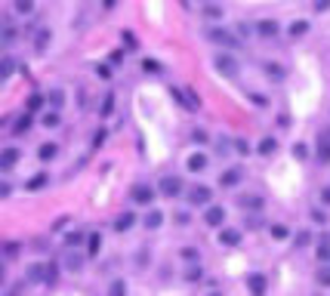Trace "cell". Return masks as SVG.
<instances>
[{
    "label": "cell",
    "mask_w": 330,
    "mask_h": 296,
    "mask_svg": "<svg viewBox=\"0 0 330 296\" xmlns=\"http://www.w3.org/2000/svg\"><path fill=\"white\" fill-rule=\"evenodd\" d=\"M130 200H133V204H152V200H154V185L136 182L133 188H130Z\"/></svg>",
    "instance_id": "cell-4"
},
{
    "label": "cell",
    "mask_w": 330,
    "mask_h": 296,
    "mask_svg": "<svg viewBox=\"0 0 330 296\" xmlns=\"http://www.w3.org/2000/svg\"><path fill=\"white\" fill-rule=\"evenodd\" d=\"M241 204H244V207H253V210H256V207H262V200L256 198V194H247V198H241Z\"/></svg>",
    "instance_id": "cell-45"
},
{
    "label": "cell",
    "mask_w": 330,
    "mask_h": 296,
    "mask_svg": "<svg viewBox=\"0 0 330 296\" xmlns=\"http://www.w3.org/2000/svg\"><path fill=\"white\" fill-rule=\"evenodd\" d=\"M318 284H321V287H330V266H321V272H318Z\"/></svg>",
    "instance_id": "cell-43"
},
{
    "label": "cell",
    "mask_w": 330,
    "mask_h": 296,
    "mask_svg": "<svg viewBox=\"0 0 330 296\" xmlns=\"http://www.w3.org/2000/svg\"><path fill=\"white\" fill-rule=\"evenodd\" d=\"M16 37H19L16 22H12V18H6V16H0V44H12Z\"/></svg>",
    "instance_id": "cell-8"
},
{
    "label": "cell",
    "mask_w": 330,
    "mask_h": 296,
    "mask_svg": "<svg viewBox=\"0 0 330 296\" xmlns=\"http://www.w3.org/2000/svg\"><path fill=\"white\" fill-rule=\"evenodd\" d=\"M84 240H86V234H84V232H71V234L65 238V247L78 250V244H84Z\"/></svg>",
    "instance_id": "cell-33"
},
{
    "label": "cell",
    "mask_w": 330,
    "mask_h": 296,
    "mask_svg": "<svg viewBox=\"0 0 330 296\" xmlns=\"http://www.w3.org/2000/svg\"><path fill=\"white\" fill-rule=\"evenodd\" d=\"M186 166H188V173H204L207 166H210V158L204 152H192L188 160H186Z\"/></svg>",
    "instance_id": "cell-12"
},
{
    "label": "cell",
    "mask_w": 330,
    "mask_h": 296,
    "mask_svg": "<svg viewBox=\"0 0 330 296\" xmlns=\"http://www.w3.org/2000/svg\"><path fill=\"white\" fill-rule=\"evenodd\" d=\"M219 244H222V247H238V244H241V232H238V228H222V232H219Z\"/></svg>",
    "instance_id": "cell-15"
},
{
    "label": "cell",
    "mask_w": 330,
    "mask_h": 296,
    "mask_svg": "<svg viewBox=\"0 0 330 296\" xmlns=\"http://www.w3.org/2000/svg\"><path fill=\"white\" fill-rule=\"evenodd\" d=\"M38 158H40L44 164H50V160H56V158H59V145H56V142H44V145L38 148Z\"/></svg>",
    "instance_id": "cell-16"
},
{
    "label": "cell",
    "mask_w": 330,
    "mask_h": 296,
    "mask_svg": "<svg viewBox=\"0 0 330 296\" xmlns=\"http://www.w3.org/2000/svg\"><path fill=\"white\" fill-rule=\"evenodd\" d=\"M176 222H179V226H188V222H192V216H188L186 210H182V213H176Z\"/></svg>",
    "instance_id": "cell-52"
},
{
    "label": "cell",
    "mask_w": 330,
    "mask_h": 296,
    "mask_svg": "<svg viewBox=\"0 0 330 296\" xmlns=\"http://www.w3.org/2000/svg\"><path fill=\"white\" fill-rule=\"evenodd\" d=\"M40 124H44L46 130H56V126L62 124V120H59V111H46V114L40 118Z\"/></svg>",
    "instance_id": "cell-32"
},
{
    "label": "cell",
    "mask_w": 330,
    "mask_h": 296,
    "mask_svg": "<svg viewBox=\"0 0 330 296\" xmlns=\"http://www.w3.org/2000/svg\"><path fill=\"white\" fill-rule=\"evenodd\" d=\"M19 158H22V154H19V148H12V145L4 148V152H0V173H10L12 166L19 164Z\"/></svg>",
    "instance_id": "cell-9"
},
{
    "label": "cell",
    "mask_w": 330,
    "mask_h": 296,
    "mask_svg": "<svg viewBox=\"0 0 330 296\" xmlns=\"http://www.w3.org/2000/svg\"><path fill=\"white\" fill-rule=\"evenodd\" d=\"M241 179H244V170H241V166H232V170H226L222 176H219V182H222L226 188H234Z\"/></svg>",
    "instance_id": "cell-14"
},
{
    "label": "cell",
    "mask_w": 330,
    "mask_h": 296,
    "mask_svg": "<svg viewBox=\"0 0 330 296\" xmlns=\"http://www.w3.org/2000/svg\"><path fill=\"white\" fill-rule=\"evenodd\" d=\"M4 281H6V266L0 262V287H4Z\"/></svg>",
    "instance_id": "cell-53"
},
{
    "label": "cell",
    "mask_w": 330,
    "mask_h": 296,
    "mask_svg": "<svg viewBox=\"0 0 330 296\" xmlns=\"http://www.w3.org/2000/svg\"><path fill=\"white\" fill-rule=\"evenodd\" d=\"M213 65H216V71L222 74V78H241V62H238V56L234 52H228V50H219L216 56H213Z\"/></svg>",
    "instance_id": "cell-2"
},
{
    "label": "cell",
    "mask_w": 330,
    "mask_h": 296,
    "mask_svg": "<svg viewBox=\"0 0 330 296\" xmlns=\"http://www.w3.org/2000/svg\"><path fill=\"white\" fill-rule=\"evenodd\" d=\"M247 287H250L253 296H266V274H262V272H253V274L247 278Z\"/></svg>",
    "instance_id": "cell-13"
},
{
    "label": "cell",
    "mask_w": 330,
    "mask_h": 296,
    "mask_svg": "<svg viewBox=\"0 0 330 296\" xmlns=\"http://www.w3.org/2000/svg\"><path fill=\"white\" fill-rule=\"evenodd\" d=\"M182 192H186V182H182L176 173H167L158 179V194L160 198H179Z\"/></svg>",
    "instance_id": "cell-3"
},
{
    "label": "cell",
    "mask_w": 330,
    "mask_h": 296,
    "mask_svg": "<svg viewBox=\"0 0 330 296\" xmlns=\"http://www.w3.org/2000/svg\"><path fill=\"white\" fill-rule=\"evenodd\" d=\"M210 198H213V188H210V185H192V188H188V200L194 204V207H207Z\"/></svg>",
    "instance_id": "cell-5"
},
{
    "label": "cell",
    "mask_w": 330,
    "mask_h": 296,
    "mask_svg": "<svg viewBox=\"0 0 330 296\" xmlns=\"http://www.w3.org/2000/svg\"><path fill=\"white\" fill-rule=\"evenodd\" d=\"M318 160L330 164V139L327 136H321V142H318Z\"/></svg>",
    "instance_id": "cell-29"
},
{
    "label": "cell",
    "mask_w": 330,
    "mask_h": 296,
    "mask_svg": "<svg viewBox=\"0 0 330 296\" xmlns=\"http://www.w3.org/2000/svg\"><path fill=\"white\" fill-rule=\"evenodd\" d=\"M136 226V213H120L114 219V232H130Z\"/></svg>",
    "instance_id": "cell-17"
},
{
    "label": "cell",
    "mask_w": 330,
    "mask_h": 296,
    "mask_svg": "<svg viewBox=\"0 0 330 296\" xmlns=\"http://www.w3.org/2000/svg\"><path fill=\"white\" fill-rule=\"evenodd\" d=\"M256 152H260L262 158H268V154H274V152H278V139H274V136H266V139L260 142V148H256Z\"/></svg>",
    "instance_id": "cell-22"
},
{
    "label": "cell",
    "mask_w": 330,
    "mask_h": 296,
    "mask_svg": "<svg viewBox=\"0 0 330 296\" xmlns=\"http://www.w3.org/2000/svg\"><path fill=\"white\" fill-rule=\"evenodd\" d=\"M318 198H321L324 207H330V185H327V188H321V194H318Z\"/></svg>",
    "instance_id": "cell-51"
},
{
    "label": "cell",
    "mask_w": 330,
    "mask_h": 296,
    "mask_svg": "<svg viewBox=\"0 0 330 296\" xmlns=\"http://www.w3.org/2000/svg\"><path fill=\"white\" fill-rule=\"evenodd\" d=\"M46 44H50V28H40L38 34H34V50L44 52V50H46Z\"/></svg>",
    "instance_id": "cell-27"
},
{
    "label": "cell",
    "mask_w": 330,
    "mask_h": 296,
    "mask_svg": "<svg viewBox=\"0 0 330 296\" xmlns=\"http://www.w3.org/2000/svg\"><path fill=\"white\" fill-rule=\"evenodd\" d=\"M59 268H62L59 262H50L46 266V284H56L59 281Z\"/></svg>",
    "instance_id": "cell-36"
},
{
    "label": "cell",
    "mask_w": 330,
    "mask_h": 296,
    "mask_svg": "<svg viewBox=\"0 0 330 296\" xmlns=\"http://www.w3.org/2000/svg\"><path fill=\"white\" fill-rule=\"evenodd\" d=\"M268 234H272L274 240H284V238L290 234V228H287V226H272V228H268Z\"/></svg>",
    "instance_id": "cell-39"
},
{
    "label": "cell",
    "mask_w": 330,
    "mask_h": 296,
    "mask_svg": "<svg viewBox=\"0 0 330 296\" xmlns=\"http://www.w3.org/2000/svg\"><path fill=\"white\" fill-rule=\"evenodd\" d=\"M330 10V0H315V12H327Z\"/></svg>",
    "instance_id": "cell-50"
},
{
    "label": "cell",
    "mask_w": 330,
    "mask_h": 296,
    "mask_svg": "<svg viewBox=\"0 0 330 296\" xmlns=\"http://www.w3.org/2000/svg\"><path fill=\"white\" fill-rule=\"evenodd\" d=\"M28 130H31V114H25V118H19V120H16V126H12V133H28Z\"/></svg>",
    "instance_id": "cell-35"
},
{
    "label": "cell",
    "mask_w": 330,
    "mask_h": 296,
    "mask_svg": "<svg viewBox=\"0 0 330 296\" xmlns=\"http://www.w3.org/2000/svg\"><path fill=\"white\" fill-rule=\"evenodd\" d=\"M200 4H207V0H200Z\"/></svg>",
    "instance_id": "cell-56"
},
{
    "label": "cell",
    "mask_w": 330,
    "mask_h": 296,
    "mask_svg": "<svg viewBox=\"0 0 330 296\" xmlns=\"http://www.w3.org/2000/svg\"><path fill=\"white\" fill-rule=\"evenodd\" d=\"M46 99H50V105H56V108H62V105H65V90H52V92H50V96H46Z\"/></svg>",
    "instance_id": "cell-37"
},
{
    "label": "cell",
    "mask_w": 330,
    "mask_h": 296,
    "mask_svg": "<svg viewBox=\"0 0 330 296\" xmlns=\"http://www.w3.org/2000/svg\"><path fill=\"white\" fill-rule=\"evenodd\" d=\"M312 219H315L318 226H327V213L324 210H312Z\"/></svg>",
    "instance_id": "cell-49"
},
{
    "label": "cell",
    "mask_w": 330,
    "mask_h": 296,
    "mask_svg": "<svg viewBox=\"0 0 330 296\" xmlns=\"http://www.w3.org/2000/svg\"><path fill=\"white\" fill-rule=\"evenodd\" d=\"M62 268H65V272H80V268H84V256H80L78 250L65 247V256H62Z\"/></svg>",
    "instance_id": "cell-11"
},
{
    "label": "cell",
    "mask_w": 330,
    "mask_h": 296,
    "mask_svg": "<svg viewBox=\"0 0 330 296\" xmlns=\"http://www.w3.org/2000/svg\"><path fill=\"white\" fill-rule=\"evenodd\" d=\"M28 281H34V284H40V281H46V266H40V262H34V266L28 268Z\"/></svg>",
    "instance_id": "cell-24"
},
{
    "label": "cell",
    "mask_w": 330,
    "mask_h": 296,
    "mask_svg": "<svg viewBox=\"0 0 330 296\" xmlns=\"http://www.w3.org/2000/svg\"><path fill=\"white\" fill-rule=\"evenodd\" d=\"M207 296H222V293H216V290H213V293H207Z\"/></svg>",
    "instance_id": "cell-55"
},
{
    "label": "cell",
    "mask_w": 330,
    "mask_h": 296,
    "mask_svg": "<svg viewBox=\"0 0 330 296\" xmlns=\"http://www.w3.org/2000/svg\"><path fill=\"white\" fill-rule=\"evenodd\" d=\"M266 74H268L272 80H284V74H287V71H284V65H274V62H268V65H266Z\"/></svg>",
    "instance_id": "cell-30"
},
{
    "label": "cell",
    "mask_w": 330,
    "mask_h": 296,
    "mask_svg": "<svg viewBox=\"0 0 330 296\" xmlns=\"http://www.w3.org/2000/svg\"><path fill=\"white\" fill-rule=\"evenodd\" d=\"M142 226H145V228H152V232H154V228H160V226H164V213H160V210H152V213H145Z\"/></svg>",
    "instance_id": "cell-20"
},
{
    "label": "cell",
    "mask_w": 330,
    "mask_h": 296,
    "mask_svg": "<svg viewBox=\"0 0 330 296\" xmlns=\"http://www.w3.org/2000/svg\"><path fill=\"white\" fill-rule=\"evenodd\" d=\"M253 31H256V34H260V37H266V40H268V37H278V31H281V25H278V22H274V18H260V22H256V25H253Z\"/></svg>",
    "instance_id": "cell-10"
},
{
    "label": "cell",
    "mask_w": 330,
    "mask_h": 296,
    "mask_svg": "<svg viewBox=\"0 0 330 296\" xmlns=\"http://www.w3.org/2000/svg\"><path fill=\"white\" fill-rule=\"evenodd\" d=\"M114 4H118V0H102V6H105V10H112Z\"/></svg>",
    "instance_id": "cell-54"
},
{
    "label": "cell",
    "mask_w": 330,
    "mask_h": 296,
    "mask_svg": "<svg viewBox=\"0 0 330 296\" xmlns=\"http://www.w3.org/2000/svg\"><path fill=\"white\" fill-rule=\"evenodd\" d=\"M234 152H238V154H250V145H247L244 139H234Z\"/></svg>",
    "instance_id": "cell-48"
},
{
    "label": "cell",
    "mask_w": 330,
    "mask_h": 296,
    "mask_svg": "<svg viewBox=\"0 0 330 296\" xmlns=\"http://www.w3.org/2000/svg\"><path fill=\"white\" fill-rule=\"evenodd\" d=\"M0 253H4L6 259H16V256L22 253V247L16 244V240H4V244H0Z\"/></svg>",
    "instance_id": "cell-26"
},
{
    "label": "cell",
    "mask_w": 330,
    "mask_h": 296,
    "mask_svg": "<svg viewBox=\"0 0 330 296\" xmlns=\"http://www.w3.org/2000/svg\"><path fill=\"white\" fill-rule=\"evenodd\" d=\"M142 71H145V74H160V62L145 59V62H142Z\"/></svg>",
    "instance_id": "cell-40"
},
{
    "label": "cell",
    "mask_w": 330,
    "mask_h": 296,
    "mask_svg": "<svg viewBox=\"0 0 330 296\" xmlns=\"http://www.w3.org/2000/svg\"><path fill=\"white\" fill-rule=\"evenodd\" d=\"M46 182H50V176H46V173H38V176H31V179L25 182V188H28V192H38V188H44Z\"/></svg>",
    "instance_id": "cell-25"
},
{
    "label": "cell",
    "mask_w": 330,
    "mask_h": 296,
    "mask_svg": "<svg viewBox=\"0 0 330 296\" xmlns=\"http://www.w3.org/2000/svg\"><path fill=\"white\" fill-rule=\"evenodd\" d=\"M108 296H126V281L124 278H114V281L108 284Z\"/></svg>",
    "instance_id": "cell-28"
},
{
    "label": "cell",
    "mask_w": 330,
    "mask_h": 296,
    "mask_svg": "<svg viewBox=\"0 0 330 296\" xmlns=\"http://www.w3.org/2000/svg\"><path fill=\"white\" fill-rule=\"evenodd\" d=\"M46 102V96H40V92H34V96H28V114H34V111H40Z\"/></svg>",
    "instance_id": "cell-31"
},
{
    "label": "cell",
    "mask_w": 330,
    "mask_h": 296,
    "mask_svg": "<svg viewBox=\"0 0 330 296\" xmlns=\"http://www.w3.org/2000/svg\"><path fill=\"white\" fill-rule=\"evenodd\" d=\"M99 250H102V234L90 232L86 234V256H99Z\"/></svg>",
    "instance_id": "cell-18"
},
{
    "label": "cell",
    "mask_w": 330,
    "mask_h": 296,
    "mask_svg": "<svg viewBox=\"0 0 330 296\" xmlns=\"http://www.w3.org/2000/svg\"><path fill=\"white\" fill-rule=\"evenodd\" d=\"M16 12H19V16H31L34 12V0H16Z\"/></svg>",
    "instance_id": "cell-34"
},
{
    "label": "cell",
    "mask_w": 330,
    "mask_h": 296,
    "mask_svg": "<svg viewBox=\"0 0 330 296\" xmlns=\"http://www.w3.org/2000/svg\"><path fill=\"white\" fill-rule=\"evenodd\" d=\"M293 244H296L300 250H302V247H308V244H312V234H308V232H300L296 238H293Z\"/></svg>",
    "instance_id": "cell-42"
},
{
    "label": "cell",
    "mask_w": 330,
    "mask_h": 296,
    "mask_svg": "<svg viewBox=\"0 0 330 296\" xmlns=\"http://www.w3.org/2000/svg\"><path fill=\"white\" fill-rule=\"evenodd\" d=\"M222 222H226V207H219V204H207V210H204V226L219 228Z\"/></svg>",
    "instance_id": "cell-6"
},
{
    "label": "cell",
    "mask_w": 330,
    "mask_h": 296,
    "mask_svg": "<svg viewBox=\"0 0 330 296\" xmlns=\"http://www.w3.org/2000/svg\"><path fill=\"white\" fill-rule=\"evenodd\" d=\"M287 34H290V37H306V34H308V22H306V18H296V22H290Z\"/></svg>",
    "instance_id": "cell-23"
},
{
    "label": "cell",
    "mask_w": 330,
    "mask_h": 296,
    "mask_svg": "<svg viewBox=\"0 0 330 296\" xmlns=\"http://www.w3.org/2000/svg\"><path fill=\"white\" fill-rule=\"evenodd\" d=\"M293 158H296V160H306V158H308V145L296 142V145H293Z\"/></svg>",
    "instance_id": "cell-41"
},
{
    "label": "cell",
    "mask_w": 330,
    "mask_h": 296,
    "mask_svg": "<svg viewBox=\"0 0 330 296\" xmlns=\"http://www.w3.org/2000/svg\"><path fill=\"white\" fill-rule=\"evenodd\" d=\"M112 108H114V96L108 92V96H105V102L99 105V114H102V118H108V114H112Z\"/></svg>",
    "instance_id": "cell-38"
},
{
    "label": "cell",
    "mask_w": 330,
    "mask_h": 296,
    "mask_svg": "<svg viewBox=\"0 0 330 296\" xmlns=\"http://www.w3.org/2000/svg\"><path fill=\"white\" fill-rule=\"evenodd\" d=\"M250 102H253L256 108H266V105H268V99L262 96V92H250Z\"/></svg>",
    "instance_id": "cell-44"
},
{
    "label": "cell",
    "mask_w": 330,
    "mask_h": 296,
    "mask_svg": "<svg viewBox=\"0 0 330 296\" xmlns=\"http://www.w3.org/2000/svg\"><path fill=\"white\" fill-rule=\"evenodd\" d=\"M204 37L210 44H216V46H222V50H238L241 46V40H238V34L234 31H228V28H222V25H210L207 31H204Z\"/></svg>",
    "instance_id": "cell-1"
},
{
    "label": "cell",
    "mask_w": 330,
    "mask_h": 296,
    "mask_svg": "<svg viewBox=\"0 0 330 296\" xmlns=\"http://www.w3.org/2000/svg\"><path fill=\"white\" fill-rule=\"evenodd\" d=\"M12 71H16V59L12 56H4V59H0V80H10Z\"/></svg>",
    "instance_id": "cell-21"
},
{
    "label": "cell",
    "mask_w": 330,
    "mask_h": 296,
    "mask_svg": "<svg viewBox=\"0 0 330 296\" xmlns=\"http://www.w3.org/2000/svg\"><path fill=\"white\" fill-rule=\"evenodd\" d=\"M173 96H176V102L186 108V111H198V108H200V102L194 99V92H192V90H179V86H173Z\"/></svg>",
    "instance_id": "cell-7"
},
{
    "label": "cell",
    "mask_w": 330,
    "mask_h": 296,
    "mask_svg": "<svg viewBox=\"0 0 330 296\" xmlns=\"http://www.w3.org/2000/svg\"><path fill=\"white\" fill-rule=\"evenodd\" d=\"M12 194V185L6 182V179H0V200H4V198H10Z\"/></svg>",
    "instance_id": "cell-47"
},
{
    "label": "cell",
    "mask_w": 330,
    "mask_h": 296,
    "mask_svg": "<svg viewBox=\"0 0 330 296\" xmlns=\"http://www.w3.org/2000/svg\"><path fill=\"white\" fill-rule=\"evenodd\" d=\"M315 253H318V259L327 266L330 262V234H321L318 238V247H315Z\"/></svg>",
    "instance_id": "cell-19"
},
{
    "label": "cell",
    "mask_w": 330,
    "mask_h": 296,
    "mask_svg": "<svg viewBox=\"0 0 330 296\" xmlns=\"http://www.w3.org/2000/svg\"><path fill=\"white\" fill-rule=\"evenodd\" d=\"M204 16H207V18H219V16H222V10L213 6V4H204Z\"/></svg>",
    "instance_id": "cell-46"
}]
</instances>
